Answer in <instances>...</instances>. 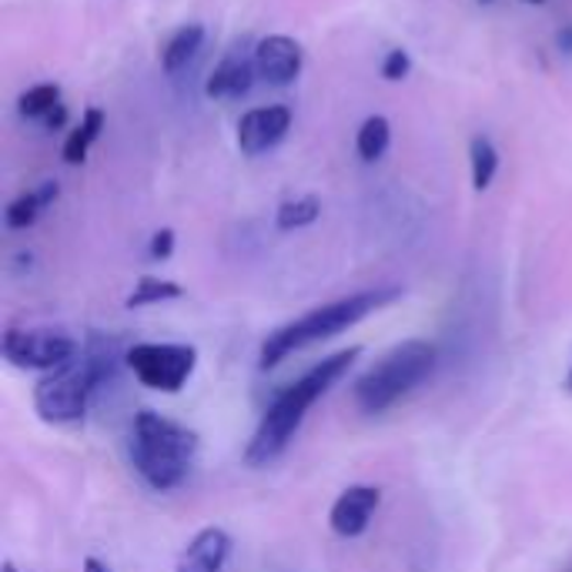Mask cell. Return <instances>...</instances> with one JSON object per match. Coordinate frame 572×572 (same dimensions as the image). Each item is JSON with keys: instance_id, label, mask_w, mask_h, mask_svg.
I'll use <instances>...</instances> for the list:
<instances>
[{"instance_id": "4316f807", "label": "cell", "mask_w": 572, "mask_h": 572, "mask_svg": "<svg viewBox=\"0 0 572 572\" xmlns=\"http://www.w3.org/2000/svg\"><path fill=\"white\" fill-rule=\"evenodd\" d=\"M559 47H562L565 54H572V27H565V31L559 34Z\"/></svg>"}, {"instance_id": "cb8c5ba5", "label": "cell", "mask_w": 572, "mask_h": 572, "mask_svg": "<svg viewBox=\"0 0 572 572\" xmlns=\"http://www.w3.org/2000/svg\"><path fill=\"white\" fill-rule=\"evenodd\" d=\"M64 124H68V107L57 104V107L44 117V127H47V131H60Z\"/></svg>"}, {"instance_id": "3957f363", "label": "cell", "mask_w": 572, "mask_h": 572, "mask_svg": "<svg viewBox=\"0 0 572 572\" xmlns=\"http://www.w3.org/2000/svg\"><path fill=\"white\" fill-rule=\"evenodd\" d=\"M198 449H202V438L187 425H181L155 409L135 412L127 453H131L135 472L155 492H171V489L184 485V479L191 476V466L198 459Z\"/></svg>"}, {"instance_id": "f546056e", "label": "cell", "mask_w": 572, "mask_h": 572, "mask_svg": "<svg viewBox=\"0 0 572 572\" xmlns=\"http://www.w3.org/2000/svg\"><path fill=\"white\" fill-rule=\"evenodd\" d=\"M526 4H546V0H526Z\"/></svg>"}, {"instance_id": "d4e9b609", "label": "cell", "mask_w": 572, "mask_h": 572, "mask_svg": "<svg viewBox=\"0 0 572 572\" xmlns=\"http://www.w3.org/2000/svg\"><path fill=\"white\" fill-rule=\"evenodd\" d=\"M57 195H60L57 181H44V184L37 187V198H41V205H44V208H50V205L57 202Z\"/></svg>"}, {"instance_id": "52a82bcc", "label": "cell", "mask_w": 572, "mask_h": 572, "mask_svg": "<svg viewBox=\"0 0 572 572\" xmlns=\"http://www.w3.org/2000/svg\"><path fill=\"white\" fill-rule=\"evenodd\" d=\"M0 352L14 368H27V371H57L68 362H75L81 355L78 339L64 335V332H21V329H8L4 339H0Z\"/></svg>"}, {"instance_id": "ac0fdd59", "label": "cell", "mask_w": 572, "mask_h": 572, "mask_svg": "<svg viewBox=\"0 0 572 572\" xmlns=\"http://www.w3.org/2000/svg\"><path fill=\"white\" fill-rule=\"evenodd\" d=\"M60 104V88L57 84H34V88H27L21 98H18V111L24 114V117H47L54 107Z\"/></svg>"}, {"instance_id": "484cf974", "label": "cell", "mask_w": 572, "mask_h": 572, "mask_svg": "<svg viewBox=\"0 0 572 572\" xmlns=\"http://www.w3.org/2000/svg\"><path fill=\"white\" fill-rule=\"evenodd\" d=\"M81 572H111L101 559H94V556H88L84 559V565H81Z\"/></svg>"}, {"instance_id": "8fae6325", "label": "cell", "mask_w": 572, "mask_h": 572, "mask_svg": "<svg viewBox=\"0 0 572 572\" xmlns=\"http://www.w3.org/2000/svg\"><path fill=\"white\" fill-rule=\"evenodd\" d=\"M228 556H231V536L221 526H208L181 549L174 572H225Z\"/></svg>"}, {"instance_id": "5b68a950", "label": "cell", "mask_w": 572, "mask_h": 572, "mask_svg": "<svg viewBox=\"0 0 572 572\" xmlns=\"http://www.w3.org/2000/svg\"><path fill=\"white\" fill-rule=\"evenodd\" d=\"M438 365V348L425 339H405L392 345L368 371H362L352 386V399L365 415L389 412L409 392H415Z\"/></svg>"}, {"instance_id": "9c48e42d", "label": "cell", "mask_w": 572, "mask_h": 572, "mask_svg": "<svg viewBox=\"0 0 572 572\" xmlns=\"http://www.w3.org/2000/svg\"><path fill=\"white\" fill-rule=\"evenodd\" d=\"M251 60H254V71H259L262 81H268L275 88H288L301 75L305 50L295 37L272 34V37H262L259 44H254Z\"/></svg>"}, {"instance_id": "f1b7e54d", "label": "cell", "mask_w": 572, "mask_h": 572, "mask_svg": "<svg viewBox=\"0 0 572 572\" xmlns=\"http://www.w3.org/2000/svg\"><path fill=\"white\" fill-rule=\"evenodd\" d=\"M565 389L572 392V368H569V375H565Z\"/></svg>"}, {"instance_id": "4dcf8cb0", "label": "cell", "mask_w": 572, "mask_h": 572, "mask_svg": "<svg viewBox=\"0 0 572 572\" xmlns=\"http://www.w3.org/2000/svg\"><path fill=\"white\" fill-rule=\"evenodd\" d=\"M482 4H489V0H482Z\"/></svg>"}, {"instance_id": "ba28073f", "label": "cell", "mask_w": 572, "mask_h": 572, "mask_svg": "<svg viewBox=\"0 0 572 572\" xmlns=\"http://www.w3.org/2000/svg\"><path fill=\"white\" fill-rule=\"evenodd\" d=\"M288 127H291V111L285 104L251 107L238 121V148L248 158H259L288 135Z\"/></svg>"}, {"instance_id": "4fadbf2b", "label": "cell", "mask_w": 572, "mask_h": 572, "mask_svg": "<svg viewBox=\"0 0 572 572\" xmlns=\"http://www.w3.org/2000/svg\"><path fill=\"white\" fill-rule=\"evenodd\" d=\"M205 44V27L202 24H184L174 31V37L168 41V47L161 50V68L164 75H178L181 68H187V60L195 57Z\"/></svg>"}, {"instance_id": "7c38bea8", "label": "cell", "mask_w": 572, "mask_h": 572, "mask_svg": "<svg viewBox=\"0 0 572 572\" xmlns=\"http://www.w3.org/2000/svg\"><path fill=\"white\" fill-rule=\"evenodd\" d=\"M254 78H259V71H254V60L238 57V54H228L218 64V68L208 75L205 94L215 98V101H234V98H244L251 91Z\"/></svg>"}, {"instance_id": "603a6c76", "label": "cell", "mask_w": 572, "mask_h": 572, "mask_svg": "<svg viewBox=\"0 0 572 572\" xmlns=\"http://www.w3.org/2000/svg\"><path fill=\"white\" fill-rule=\"evenodd\" d=\"M81 127L88 131V138H91V141H98V138H101V131H104V111H101V107H88V111H84V117H81Z\"/></svg>"}, {"instance_id": "277c9868", "label": "cell", "mask_w": 572, "mask_h": 572, "mask_svg": "<svg viewBox=\"0 0 572 572\" xmlns=\"http://www.w3.org/2000/svg\"><path fill=\"white\" fill-rule=\"evenodd\" d=\"M114 375L111 345L104 348L98 339L91 348H81L75 362H68L57 371H47L34 386V409L47 425H71L88 415V405L101 381Z\"/></svg>"}, {"instance_id": "83f0119b", "label": "cell", "mask_w": 572, "mask_h": 572, "mask_svg": "<svg viewBox=\"0 0 572 572\" xmlns=\"http://www.w3.org/2000/svg\"><path fill=\"white\" fill-rule=\"evenodd\" d=\"M0 572H24V569H18V565H14V559H4V565H0Z\"/></svg>"}, {"instance_id": "2e32d148", "label": "cell", "mask_w": 572, "mask_h": 572, "mask_svg": "<svg viewBox=\"0 0 572 572\" xmlns=\"http://www.w3.org/2000/svg\"><path fill=\"white\" fill-rule=\"evenodd\" d=\"M318 215H322V202H318L314 195L288 198V202L278 205V211H275V225H278V231H298V228L314 225Z\"/></svg>"}, {"instance_id": "6da1fadb", "label": "cell", "mask_w": 572, "mask_h": 572, "mask_svg": "<svg viewBox=\"0 0 572 572\" xmlns=\"http://www.w3.org/2000/svg\"><path fill=\"white\" fill-rule=\"evenodd\" d=\"M355 358H362V345H352L345 352H335L329 358H322L318 365H311L301 378H295L291 386H285L265 409L259 428H254L248 449H244V462L262 469L268 462H275L285 449L288 442L295 438V432L301 428L308 409L322 399L332 386L348 375V368L355 365Z\"/></svg>"}, {"instance_id": "30bf717a", "label": "cell", "mask_w": 572, "mask_h": 572, "mask_svg": "<svg viewBox=\"0 0 572 572\" xmlns=\"http://www.w3.org/2000/svg\"><path fill=\"white\" fill-rule=\"evenodd\" d=\"M378 502H381L378 485H348V489H342L339 499L332 502V513H329L332 533L342 536V539H358L371 526Z\"/></svg>"}, {"instance_id": "ffe728a7", "label": "cell", "mask_w": 572, "mask_h": 572, "mask_svg": "<svg viewBox=\"0 0 572 572\" xmlns=\"http://www.w3.org/2000/svg\"><path fill=\"white\" fill-rule=\"evenodd\" d=\"M91 145H94V141L88 138L84 127H75V131L68 135V141H64V148H60L64 164H71V168L84 164V161H88V148H91Z\"/></svg>"}, {"instance_id": "d6986e66", "label": "cell", "mask_w": 572, "mask_h": 572, "mask_svg": "<svg viewBox=\"0 0 572 572\" xmlns=\"http://www.w3.org/2000/svg\"><path fill=\"white\" fill-rule=\"evenodd\" d=\"M41 211H44V205H41V198H37V191H27V195L14 198V202L8 205L4 221H8L11 231H27V228L41 218Z\"/></svg>"}, {"instance_id": "9a60e30c", "label": "cell", "mask_w": 572, "mask_h": 572, "mask_svg": "<svg viewBox=\"0 0 572 572\" xmlns=\"http://www.w3.org/2000/svg\"><path fill=\"white\" fill-rule=\"evenodd\" d=\"M178 298H184V288H181L178 282L145 275V278H138V285L131 288V295L124 298V305H127V308H148V305H164V301H178Z\"/></svg>"}, {"instance_id": "7a4b0ae2", "label": "cell", "mask_w": 572, "mask_h": 572, "mask_svg": "<svg viewBox=\"0 0 572 572\" xmlns=\"http://www.w3.org/2000/svg\"><path fill=\"white\" fill-rule=\"evenodd\" d=\"M402 295V288H368V291H352L345 298L325 301L311 311H305L295 322L268 332V339L259 348V368L268 371L275 365H282L288 355L318 345V342H329L342 332H348L352 325H358L362 318H368L371 311L392 305Z\"/></svg>"}, {"instance_id": "e0dca14e", "label": "cell", "mask_w": 572, "mask_h": 572, "mask_svg": "<svg viewBox=\"0 0 572 572\" xmlns=\"http://www.w3.org/2000/svg\"><path fill=\"white\" fill-rule=\"evenodd\" d=\"M469 164H472V187L485 191L492 184L495 171H499V151L485 135H476L469 141Z\"/></svg>"}, {"instance_id": "44dd1931", "label": "cell", "mask_w": 572, "mask_h": 572, "mask_svg": "<svg viewBox=\"0 0 572 572\" xmlns=\"http://www.w3.org/2000/svg\"><path fill=\"white\" fill-rule=\"evenodd\" d=\"M409 71H412V57H409V50H402V47L389 50L386 60H381V78L392 81V84H396V81H405Z\"/></svg>"}, {"instance_id": "8992f818", "label": "cell", "mask_w": 572, "mask_h": 572, "mask_svg": "<svg viewBox=\"0 0 572 572\" xmlns=\"http://www.w3.org/2000/svg\"><path fill=\"white\" fill-rule=\"evenodd\" d=\"M124 365L145 389L178 396L198 368V348L184 342H138L124 352Z\"/></svg>"}, {"instance_id": "5bb4252c", "label": "cell", "mask_w": 572, "mask_h": 572, "mask_svg": "<svg viewBox=\"0 0 572 572\" xmlns=\"http://www.w3.org/2000/svg\"><path fill=\"white\" fill-rule=\"evenodd\" d=\"M389 141H392V124H389V117L371 114V117H365L362 127H358L355 151H358L362 161H378L381 155L389 151Z\"/></svg>"}, {"instance_id": "7402d4cb", "label": "cell", "mask_w": 572, "mask_h": 572, "mask_svg": "<svg viewBox=\"0 0 572 572\" xmlns=\"http://www.w3.org/2000/svg\"><path fill=\"white\" fill-rule=\"evenodd\" d=\"M148 251H151V259H155V262H168L171 254H174V231H171V228L155 231V234H151Z\"/></svg>"}]
</instances>
